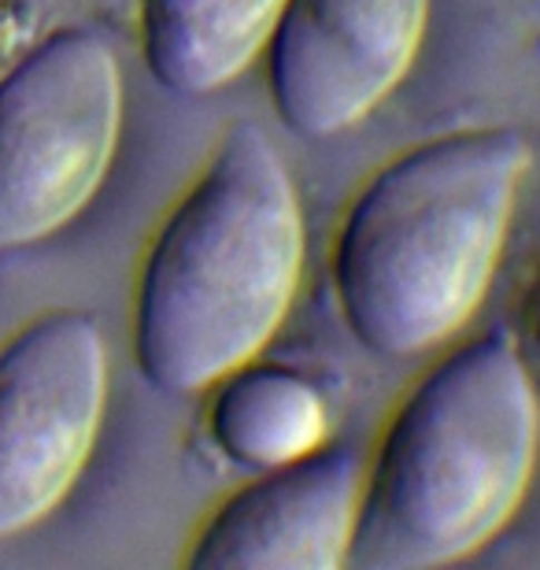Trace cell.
<instances>
[{"label":"cell","instance_id":"6da1fadb","mask_svg":"<svg viewBox=\"0 0 540 570\" xmlns=\"http://www.w3.org/2000/svg\"><path fill=\"white\" fill-rule=\"evenodd\" d=\"M530 145L467 127L411 145L363 181L333 237L330 278L348 334L415 360L463 330L497 278Z\"/></svg>","mask_w":540,"mask_h":570},{"label":"cell","instance_id":"7a4b0ae2","mask_svg":"<svg viewBox=\"0 0 540 570\" xmlns=\"http://www.w3.org/2000/svg\"><path fill=\"white\" fill-rule=\"evenodd\" d=\"M289 167L252 122H229L167 212L134 285V360L159 393H208L278 334L304 278Z\"/></svg>","mask_w":540,"mask_h":570},{"label":"cell","instance_id":"3957f363","mask_svg":"<svg viewBox=\"0 0 540 570\" xmlns=\"http://www.w3.org/2000/svg\"><path fill=\"white\" fill-rule=\"evenodd\" d=\"M540 452V396L508 330L441 356L363 460L348 570L467 560L519 515Z\"/></svg>","mask_w":540,"mask_h":570},{"label":"cell","instance_id":"277c9868","mask_svg":"<svg viewBox=\"0 0 540 570\" xmlns=\"http://www.w3.org/2000/svg\"><path fill=\"white\" fill-rule=\"evenodd\" d=\"M122 130V71L94 30H56L0 78V248L67 226L97 189Z\"/></svg>","mask_w":540,"mask_h":570},{"label":"cell","instance_id":"5b68a950","mask_svg":"<svg viewBox=\"0 0 540 570\" xmlns=\"http://www.w3.org/2000/svg\"><path fill=\"white\" fill-rule=\"evenodd\" d=\"M108 348L86 312H45L0 348V541L63 504L94 455Z\"/></svg>","mask_w":540,"mask_h":570},{"label":"cell","instance_id":"8992f818","mask_svg":"<svg viewBox=\"0 0 540 570\" xmlns=\"http://www.w3.org/2000/svg\"><path fill=\"white\" fill-rule=\"evenodd\" d=\"M430 0H285L263 45L274 116L333 138L371 116L419 60Z\"/></svg>","mask_w":540,"mask_h":570},{"label":"cell","instance_id":"52a82bcc","mask_svg":"<svg viewBox=\"0 0 540 570\" xmlns=\"http://www.w3.org/2000/svg\"><path fill=\"white\" fill-rule=\"evenodd\" d=\"M363 489V455L344 441L252 471L200 522L193 570H341Z\"/></svg>","mask_w":540,"mask_h":570},{"label":"cell","instance_id":"ba28073f","mask_svg":"<svg viewBox=\"0 0 540 570\" xmlns=\"http://www.w3.org/2000/svg\"><path fill=\"white\" fill-rule=\"evenodd\" d=\"M285 0H137L148 71L178 97H208L263 56Z\"/></svg>","mask_w":540,"mask_h":570},{"label":"cell","instance_id":"9c48e42d","mask_svg":"<svg viewBox=\"0 0 540 570\" xmlns=\"http://www.w3.org/2000/svg\"><path fill=\"white\" fill-rule=\"evenodd\" d=\"M204 426L215 452L252 474L323 449L330 407L304 374L256 356L208 390Z\"/></svg>","mask_w":540,"mask_h":570},{"label":"cell","instance_id":"30bf717a","mask_svg":"<svg viewBox=\"0 0 540 570\" xmlns=\"http://www.w3.org/2000/svg\"><path fill=\"white\" fill-rule=\"evenodd\" d=\"M530 323H533V334L540 337V278H537V289H533V301H530Z\"/></svg>","mask_w":540,"mask_h":570}]
</instances>
